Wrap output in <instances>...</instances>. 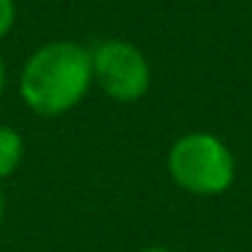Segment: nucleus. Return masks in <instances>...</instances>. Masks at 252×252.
Instances as JSON below:
<instances>
[{"mask_svg":"<svg viewBox=\"0 0 252 252\" xmlns=\"http://www.w3.org/2000/svg\"><path fill=\"white\" fill-rule=\"evenodd\" d=\"M17 19V3L14 0H0V38H6L8 30L14 28Z\"/></svg>","mask_w":252,"mask_h":252,"instance_id":"nucleus-5","label":"nucleus"},{"mask_svg":"<svg viewBox=\"0 0 252 252\" xmlns=\"http://www.w3.org/2000/svg\"><path fill=\"white\" fill-rule=\"evenodd\" d=\"M93 84L117 103H136L149 93L152 68L136 44L109 38L93 49Z\"/></svg>","mask_w":252,"mask_h":252,"instance_id":"nucleus-3","label":"nucleus"},{"mask_svg":"<svg viewBox=\"0 0 252 252\" xmlns=\"http://www.w3.org/2000/svg\"><path fill=\"white\" fill-rule=\"evenodd\" d=\"M3 206H6V201H3V192H0V222H3Z\"/></svg>","mask_w":252,"mask_h":252,"instance_id":"nucleus-8","label":"nucleus"},{"mask_svg":"<svg viewBox=\"0 0 252 252\" xmlns=\"http://www.w3.org/2000/svg\"><path fill=\"white\" fill-rule=\"evenodd\" d=\"M25 158V138L14 127L0 125V179H8L22 165Z\"/></svg>","mask_w":252,"mask_h":252,"instance_id":"nucleus-4","label":"nucleus"},{"mask_svg":"<svg viewBox=\"0 0 252 252\" xmlns=\"http://www.w3.org/2000/svg\"><path fill=\"white\" fill-rule=\"evenodd\" d=\"M171 179L190 195L214 198L230 190L236 179V158L222 138L206 130L179 136L165 155Z\"/></svg>","mask_w":252,"mask_h":252,"instance_id":"nucleus-2","label":"nucleus"},{"mask_svg":"<svg viewBox=\"0 0 252 252\" xmlns=\"http://www.w3.org/2000/svg\"><path fill=\"white\" fill-rule=\"evenodd\" d=\"M3 87H6V65H3V57H0V95H3Z\"/></svg>","mask_w":252,"mask_h":252,"instance_id":"nucleus-6","label":"nucleus"},{"mask_svg":"<svg viewBox=\"0 0 252 252\" xmlns=\"http://www.w3.org/2000/svg\"><path fill=\"white\" fill-rule=\"evenodd\" d=\"M138 252H174V250H168V247H144Z\"/></svg>","mask_w":252,"mask_h":252,"instance_id":"nucleus-7","label":"nucleus"},{"mask_svg":"<svg viewBox=\"0 0 252 252\" xmlns=\"http://www.w3.org/2000/svg\"><path fill=\"white\" fill-rule=\"evenodd\" d=\"M93 87V52L76 41H52L28 57L19 76L25 106L41 117H60Z\"/></svg>","mask_w":252,"mask_h":252,"instance_id":"nucleus-1","label":"nucleus"}]
</instances>
